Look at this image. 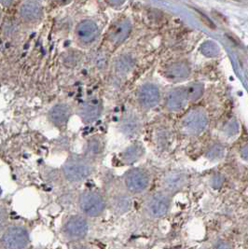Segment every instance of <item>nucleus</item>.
<instances>
[{"label": "nucleus", "mask_w": 248, "mask_h": 249, "mask_svg": "<svg viewBox=\"0 0 248 249\" xmlns=\"http://www.w3.org/2000/svg\"><path fill=\"white\" fill-rule=\"evenodd\" d=\"M94 169V160L85 155H72L62 165L61 174L68 183L79 184L90 178Z\"/></svg>", "instance_id": "f257e3e1"}, {"label": "nucleus", "mask_w": 248, "mask_h": 249, "mask_svg": "<svg viewBox=\"0 0 248 249\" xmlns=\"http://www.w3.org/2000/svg\"><path fill=\"white\" fill-rule=\"evenodd\" d=\"M108 206L106 195L98 191L89 189L79 193L78 196V207L81 215L88 218L101 216Z\"/></svg>", "instance_id": "f03ea898"}, {"label": "nucleus", "mask_w": 248, "mask_h": 249, "mask_svg": "<svg viewBox=\"0 0 248 249\" xmlns=\"http://www.w3.org/2000/svg\"><path fill=\"white\" fill-rule=\"evenodd\" d=\"M151 182V173L145 167L130 168L123 178V185L132 196H139L147 193Z\"/></svg>", "instance_id": "7ed1b4c3"}, {"label": "nucleus", "mask_w": 248, "mask_h": 249, "mask_svg": "<svg viewBox=\"0 0 248 249\" xmlns=\"http://www.w3.org/2000/svg\"><path fill=\"white\" fill-rule=\"evenodd\" d=\"M1 249H27L30 243V232L22 224H10L4 227L1 232Z\"/></svg>", "instance_id": "20e7f679"}, {"label": "nucleus", "mask_w": 248, "mask_h": 249, "mask_svg": "<svg viewBox=\"0 0 248 249\" xmlns=\"http://www.w3.org/2000/svg\"><path fill=\"white\" fill-rule=\"evenodd\" d=\"M171 204V193L160 190L147 196L143 204V210L147 217L159 219L168 214Z\"/></svg>", "instance_id": "39448f33"}, {"label": "nucleus", "mask_w": 248, "mask_h": 249, "mask_svg": "<svg viewBox=\"0 0 248 249\" xmlns=\"http://www.w3.org/2000/svg\"><path fill=\"white\" fill-rule=\"evenodd\" d=\"M90 231L89 218L85 215H72L68 216L62 226V233L66 240L79 243L87 237Z\"/></svg>", "instance_id": "423d86ee"}, {"label": "nucleus", "mask_w": 248, "mask_h": 249, "mask_svg": "<svg viewBox=\"0 0 248 249\" xmlns=\"http://www.w3.org/2000/svg\"><path fill=\"white\" fill-rule=\"evenodd\" d=\"M106 199L108 206L116 215H125L133 207L132 195L125 190L124 185L111 187L106 195Z\"/></svg>", "instance_id": "0eeeda50"}, {"label": "nucleus", "mask_w": 248, "mask_h": 249, "mask_svg": "<svg viewBox=\"0 0 248 249\" xmlns=\"http://www.w3.org/2000/svg\"><path fill=\"white\" fill-rule=\"evenodd\" d=\"M146 154L143 144L136 142L126 147L119 155V160L123 165H133L142 160Z\"/></svg>", "instance_id": "6e6552de"}, {"label": "nucleus", "mask_w": 248, "mask_h": 249, "mask_svg": "<svg viewBox=\"0 0 248 249\" xmlns=\"http://www.w3.org/2000/svg\"><path fill=\"white\" fill-rule=\"evenodd\" d=\"M138 101L144 108H152L156 107L159 101L158 88L152 84L143 86L138 92Z\"/></svg>", "instance_id": "1a4fd4ad"}, {"label": "nucleus", "mask_w": 248, "mask_h": 249, "mask_svg": "<svg viewBox=\"0 0 248 249\" xmlns=\"http://www.w3.org/2000/svg\"><path fill=\"white\" fill-rule=\"evenodd\" d=\"M71 108L68 105L59 104L54 106L49 112V119L51 123L61 128L66 126L71 117Z\"/></svg>", "instance_id": "9d476101"}, {"label": "nucleus", "mask_w": 248, "mask_h": 249, "mask_svg": "<svg viewBox=\"0 0 248 249\" xmlns=\"http://www.w3.org/2000/svg\"><path fill=\"white\" fill-rule=\"evenodd\" d=\"M79 40L83 43H90L94 41L98 36V27L90 20H85L79 23L76 29Z\"/></svg>", "instance_id": "9b49d317"}, {"label": "nucleus", "mask_w": 248, "mask_h": 249, "mask_svg": "<svg viewBox=\"0 0 248 249\" xmlns=\"http://www.w3.org/2000/svg\"><path fill=\"white\" fill-rule=\"evenodd\" d=\"M182 182L183 178L180 173L177 171L165 172L160 179L161 190L169 193H174L180 188Z\"/></svg>", "instance_id": "f8f14e48"}, {"label": "nucleus", "mask_w": 248, "mask_h": 249, "mask_svg": "<svg viewBox=\"0 0 248 249\" xmlns=\"http://www.w3.org/2000/svg\"><path fill=\"white\" fill-rule=\"evenodd\" d=\"M100 114H101V106L96 100H91L89 102L85 103L79 110L80 118L83 120V122L87 124L95 122L100 117Z\"/></svg>", "instance_id": "ddd939ff"}, {"label": "nucleus", "mask_w": 248, "mask_h": 249, "mask_svg": "<svg viewBox=\"0 0 248 249\" xmlns=\"http://www.w3.org/2000/svg\"><path fill=\"white\" fill-rule=\"evenodd\" d=\"M104 150H105V144L103 139L98 136H94L89 139L88 142L86 143L83 155H85L86 157H88L92 160H95L100 158V156L104 153Z\"/></svg>", "instance_id": "4468645a"}, {"label": "nucleus", "mask_w": 248, "mask_h": 249, "mask_svg": "<svg viewBox=\"0 0 248 249\" xmlns=\"http://www.w3.org/2000/svg\"><path fill=\"white\" fill-rule=\"evenodd\" d=\"M41 7L34 0H28L24 2L21 7V15L26 21H35L41 16Z\"/></svg>", "instance_id": "2eb2a0df"}, {"label": "nucleus", "mask_w": 248, "mask_h": 249, "mask_svg": "<svg viewBox=\"0 0 248 249\" xmlns=\"http://www.w3.org/2000/svg\"><path fill=\"white\" fill-rule=\"evenodd\" d=\"M140 121L138 117L134 114H128L122 121L121 129L125 136H134L140 130Z\"/></svg>", "instance_id": "dca6fc26"}, {"label": "nucleus", "mask_w": 248, "mask_h": 249, "mask_svg": "<svg viewBox=\"0 0 248 249\" xmlns=\"http://www.w3.org/2000/svg\"><path fill=\"white\" fill-rule=\"evenodd\" d=\"M131 32V24L127 21L117 23L110 31V40L115 44L124 41Z\"/></svg>", "instance_id": "f3484780"}, {"label": "nucleus", "mask_w": 248, "mask_h": 249, "mask_svg": "<svg viewBox=\"0 0 248 249\" xmlns=\"http://www.w3.org/2000/svg\"><path fill=\"white\" fill-rule=\"evenodd\" d=\"M166 106L171 110H177L180 107L181 97L178 91H175L170 93L166 99Z\"/></svg>", "instance_id": "a211bd4d"}, {"label": "nucleus", "mask_w": 248, "mask_h": 249, "mask_svg": "<svg viewBox=\"0 0 248 249\" xmlns=\"http://www.w3.org/2000/svg\"><path fill=\"white\" fill-rule=\"evenodd\" d=\"M69 249H92L89 245H86L84 243H75Z\"/></svg>", "instance_id": "6ab92c4d"}, {"label": "nucleus", "mask_w": 248, "mask_h": 249, "mask_svg": "<svg viewBox=\"0 0 248 249\" xmlns=\"http://www.w3.org/2000/svg\"><path fill=\"white\" fill-rule=\"evenodd\" d=\"M5 213H6V209L2 205L1 206V227H2V229L4 228V225H5V220L8 219V215H5Z\"/></svg>", "instance_id": "aec40b11"}, {"label": "nucleus", "mask_w": 248, "mask_h": 249, "mask_svg": "<svg viewBox=\"0 0 248 249\" xmlns=\"http://www.w3.org/2000/svg\"><path fill=\"white\" fill-rule=\"evenodd\" d=\"M107 2L113 6H119L124 3V0H107Z\"/></svg>", "instance_id": "412c9836"}, {"label": "nucleus", "mask_w": 248, "mask_h": 249, "mask_svg": "<svg viewBox=\"0 0 248 249\" xmlns=\"http://www.w3.org/2000/svg\"><path fill=\"white\" fill-rule=\"evenodd\" d=\"M13 0H1V4L4 6V7H9L12 3Z\"/></svg>", "instance_id": "4be33fe9"}, {"label": "nucleus", "mask_w": 248, "mask_h": 249, "mask_svg": "<svg viewBox=\"0 0 248 249\" xmlns=\"http://www.w3.org/2000/svg\"><path fill=\"white\" fill-rule=\"evenodd\" d=\"M56 2L60 5H67L71 2V0H56Z\"/></svg>", "instance_id": "5701e85b"}]
</instances>
